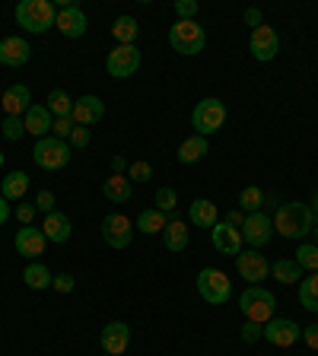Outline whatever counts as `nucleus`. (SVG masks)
I'll use <instances>...</instances> for the list:
<instances>
[{
	"label": "nucleus",
	"mask_w": 318,
	"mask_h": 356,
	"mask_svg": "<svg viewBox=\"0 0 318 356\" xmlns=\"http://www.w3.org/2000/svg\"><path fill=\"white\" fill-rule=\"evenodd\" d=\"M70 156H74V149H70V143L61 140V137H42V140L35 143V149H32V159H35V165H42V169L54 172V169H64L67 163H70Z\"/></svg>",
	"instance_id": "nucleus-6"
},
{
	"label": "nucleus",
	"mask_w": 318,
	"mask_h": 356,
	"mask_svg": "<svg viewBox=\"0 0 318 356\" xmlns=\"http://www.w3.org/2000/svg\"><path fill=\"white\" fill-rule=\"evenodd\" d=\"M226 121V105L220 99H200L191 111V127L200 134V137H207V134H216Z\"/></svg>",
	"instance_id": "nucleus-7"
},
{
	"label": "nucleus",
	"mask_w": 318,
	"mask_h": 356,
	"mask_svg": "<svg viewBox=\"0 0 318 356\" xmlns=\"http://www.w3.org/2000/svg\"><path fill=\"white\" fill-rule=\"evenodd\" d=\"M296 261L303 270H309V274H318V245L315 242H305V245H299L296 248Z\"/></svg>",
	"instance_id": "nucleus-35"
},
{
	"label": "nucleus",
	"mask_w": 318,
	"mask_h": 356,
	"mask_svg": "<svg viewBox=\"0 0 318 356\" xmlns=\"http://www.w3.org/2000/svg\"><path fill=\"white\" fill-rule=\"evenodd\" d=\"M261 334H264V341L274 343V347H293V343L303 337V327L293 318H271L261 327Z\"/></svg>",
	"instance_id": "nucleus-11"
},
{
	"label": "nucleus",
	"mask_w": 318,
	"mask_h": 356,
	"mask_svg": "<svg viewBox=\"0 0 318 356\" xmlns=\"http://www.w3.org/2000/svg\"><path fill=\"white\" fill-rule=\"evenodd\" d=\"M102 194H105V200H109V204H127V200H131V194H134L131 178H127V175H111V178H105Z\"/></svg>",
	"instance_id": "nucleus-24"
},
{
	"label": "nucleus",
	"mask_w": 318,
	"mask_h": 356,
	"mask_svg": "<svg viewBox=\"0 0 318 356\" xmlns=\"http://www.w3.org/2000/svg\"><path fill=\"white\" fill-rule=\"evenodd\" d=\"M236 270H239L242 280H248V286H258V283L271 274V264H267L264 254L252 248V252H239L236 254Z\"/></svg>",
	"instance_id": "nucleus-12"
},
{
	"label": "nucleus",
	"mask_w": 318,
	"mask_h": 356,
	"mask_svg": "<svg viewBox=\"0 0 318 356\" xmlns=\"http://www.w3.org/2000/svg\"><path fill=\"white\" fill-rule=\"evenodd\" d=\"M102 350L109 356H121L127 350V343H131V327L125 325V321H109V325L102 327Z\"/></svg>",
	"instance_id": "nucleus-16"
},
{
	"label": "nucleus",
	"mask_w": 318,
	"mask_h": 356,
	"mask_svg": "<svg viewBox=\"0 0 318 356\" xmlns=\"http://www.w3.org/2000/svg\"><path fill=\"white\" fill-rule=\"evenodd\" d=\"M7 220H10V204H7V197L0 194V226H3Z\"/></svg>",
	"instance_id": "nucleus-50"
},
{
	"label": "nucleus",
	"mask_w": 318,
	"mask_h": 356,
	"mask_svg": "<svg viewBox=\"0 0 318 356\" xmlns=\"http://www.w3.org/2000/svg\"><path fill=\"white\" fill-rule=\"evenodd\" d=\"M89 147V127H74V134H70V149H83Z\"/></svg>",
	"instance_id": "nucleus-42"
},
{
	"label": "nucleus",
	"mask_w": 318,
	"mask_h": 356,
	"mask_svg": "<svg viewBox=\"0 0 318 356\" xmlns=\"http://www.w3.org/2000/svg\"><path fill=\"white\" fill-rule=\"evenodd\" d=\"M312 213H315V220H318V191L312 194Z\"/></svg>",
	"instance_id": "nucleus-51"
},
{
	"label": "nucleus",
	"mask_w": 318,
	"mask_h": 356,
	"mask_svg": "<svg viewBox=\"0 0 318 356\" xmlns=\"http://www.w3.org/2000/svg\"><path fill=\"white\" fill-rule=\"evenodd\" d=\"M0 105H3V115H16V118H22V115L32 108V92H29V86H22V83L10 86L7 92H3V99H0Z\"/></svg>",
	"instance_id": "nucleus-20"
},
{
	"label": "nucleus",
	"mask_w": 318,
	"mask_h": 356,
	"mask_svg": "<svg viewBox=\"0 0 318 356\" xmlns=\"http://www.w3.org/2000/svg\"><path fill=\"white\" fill-rule=\"evenodd\" d=\"M303 341L309 343V350H318V325L303 327Z\"/></svg>",
	"instance_id": "nucleus-47"
},
{
	"label": "nucleus",
	"mask_w": 318,
	"mask_h": 356,
	"mask_svg": "<svg viewBox=\"0 0 318 356\" xmlns=\"http://www.w3.org/2000/svg\"><path fill=\"white\" fill-rule=\"evenodd\" d=\"M166 222H169V216H166L163 210H156V207H147V210H141V213H137V229L147 232V236L163 232Z\"/></svg>",
	"instance_id": "nucleus-27"
},
{
	"label": "nucleus",
	"mask_w": 318,
	"mask_h": 356,
	"mask_svg": "<svg viewBox=\"0 0 318 356\" xmlns=\"http://www.w3.org/2000/svg\"><path fill=\"white\" fill-rule=\"evenodd\" d=\"M169 44L178 54H200L207 48V32L200 29L194 19H178L169 29Z\"/></svg>",
	"instance_id": "nucleus-4"
},
{
	"label": "nucleus",
	"mask_w": 318,
	"mask_h": 356,
	"mask_svg": "<svg viewBox=\"0 0 318 356\" xmlns=\"http://www.w3.org/2000/svg\"><path fill=\"white\" fill-rule=\"evenodd\" d=\"M188 220L194 222V226H204V229H214L216 222H220V210H216L214 200L207 197H198L191 200V207H188Z\"/></svg>",
	"instance_id": "nucleus-22"
},
{
	"label": "nucleus",
	"mask_w": 318,
	"mask_h": 356,
	"mask_svg": "<svg viewBox=\"0 0 318 356\" xmlns=\"http://www.w3.org/2000/svg\"><path fill=\"white\" fill-rule=\"evenodd\" d=\"M102 238L109 242V248H127L134 238V222L125 213H109L102 220Z\"/></svg>",
	"instance_id": "nucleus-13"
},
{
	"label": "nucleus",
	"mask_w": 318,
	"mask_h": 356,
	"mask_svg": "<svg viewBox=\"0 0 318 356\" xmlns=\"http://www.w3.org/2000/svg\"><path fill=\"white\" fill-rule=\"evenodd\" d=\"M271 274H274V280H280V283H296V280H303V267H299L296 261L280 258L271 264Z\"/></svg>",
	"instance_id": "nucleus-31"
},
{
	"label": "nucleus",
	"mask_w": 318,
	"mask_h": 356,
	"mask_svg": "<svg viewBox=\"0 0 318 356\" xmlns=\"http://www.w3.org/2000/svg\"><path fill=\"white\" fill-rule=\"evenodd\" d=\"M248 48H252L255 60H274L277 51H280V38H277V32L271 26H258V29H252Z\"/></svg>",
	"instance_id": "nucleus-14"
},
{
	"label": "nucleus",
	"mask_w": 318,
	"mask_h": 356,
	"mask_svg": "<svg viewBox=\"0 0 318 356\" xmlns=\"http://www.w3.org/2000/svg\"><path fill=\"white\" fill-rule=\"evenodd\" d=\"M239 309H242V315L248 321H255V325H267V321L274 318V309H277V299L271 289H264L258 283V286H248L239 296Z\"/></svg>",
	"instance_id": "nucleus-3"
},
{
	"label": "nucleus",
	"mask_w": 318,
	"mask_h": 356,
	"mask_svg": "<svg viewBox=\"0 0 318 356\" xmlns=\"http://www.w3.org/2000/svg\"><path fill=\"white\" fill-rule=\"evenodd\" d=\"M299 302H303V309L318 312V274H309L299 283Z\"/></svg>",
	"instance_id": "nucleus-34"
},
{
	"label": "nucleus",
	"mask_w": 318,
	"mask_h": 356,
	"mask_svg": "<svg viewBox=\"0 0 318 356\" xmlns=\"http://www.w3.org/2000/svg\"><path fill=\"white\" fill-rule=\"evenodd\" d=\"M22 124H26V134H32V137H48V131H51L54 124V115L48 111V105H32L26 115H22Z\"/></svg>",
	"instance_id": "nucleus-21"
},
{
	"label": "nucleus",
	"mask_w": 318,
	"mask_h": 356,
	"mask_svg": "<svg viewBox=\"0 0 318 356\" xmlns=\"http://www.w3.org/2000/svg\"><path fill=\"white\" fill-rule=\"evenodd\" d=\"M105 70L118 80H127L141 70V51L137 44H118L115 51H109V60H105Z\"/></svg>",
	"instance_id": "nucleus-8"
},
{
	"label": "nucleus",
	"mask_w": 318,
	"mask_h": 356,
	"mask_svg": "<svg viewBox=\"0 0 318 356\" xmlns=\"http://www.w3.org/2000/svg\"><path fill=\"white\" fill-rule=\"evenodd\" d=\"M74 118H54V124H51V131H54V137H61V140H67L70 134H74Z\"/></svg>",
	"instance_id": "nucleus-39"
},
{
	"label": "nucleus",
	"mask_w": 318,
	"mask_h": 356,
	"mask_svg": "<svg viewBox=\"0 0 318 356\" xmlns=\"http://www.w3.org/2000/svg\"><path fill=\"white\" fill-rule=\"evenodd\" d=\"M16 220H19L22 226H32V220H35V204H19V207H16Z\"/></svg>",
	"instance_id": "nucleus-44"
},
{
	"label": "nucleus",
	"mask_w": 318,
	"mask_h": 356,
	"mask_svg": "<svg viewBox=\"0 0 318 356\" xmlns=\"http://www.w3.org/2000/svg\"><path fill=\"white\" fill-rule=\"evenodd\" d=\"M42 232H45V238H48V242L61 245V242H67V238H70V232H74V229H70V220H67L64 213H58V210H54V213L45 216Z\"/></svg>",
	"instance_id": "nucleus-23"
},
{
	"label": "nucleus",
	"mask_w": 318,
	"mask_h": 356,
	"mask_svg": "<svg viewBox=\"0 0 318 356\" xmlns=\"http://www.w3.org/2000/svg\"><path fill=\"white\" fill-rule=\"evenodd\" d=\"M163 238H166V248H169V252H185V245H188L185 222L169 220L166 222V229H163Z\"/></svg>",
	"instance_id": "nucleus-29"
},
{
	"label": "nucleus",
	"mask_w": 318,
	"mask_h": 356,
	"mask_svg": "<svg viewBox=\"0 0 318 356\" xmlns=\"http://www.w3.org/2000/svg\"><path fill=\"white\" fill-rule=\"evenodd\" d=\"M54 204H58V200H54V194H51V191H38V197H35V210H42V213L48 216V213H54Z\"/></svg>",
	"instance_id": "nucleus-40"
},
{
	"label": "nucleus",
	"mask_w": 318,
	"mask_h": 356,
	"mask_svg": "<svg viewBox=\"0 0 318 356\" xmlns=\"http://www.w3.org/2000/svg\"><path fill=\"white\" fill-rule=\"evenodd\" d=\"M0 169H3V153H0Z\"/></svg>",
	"instance_id": "nucleus-53"
},
{
	"label": "nucleus",
	"mask_w": 318,
	"mask_h": 356,
	"mask_svg": "<svg viewBox=\"0 0 318 356\" xmlns=\"http://www.w3.org/2000/svg\"><path fill=\"white\" fill-rule=\"evenodd\" d=\"M264 207V191L258 185H248L242 194H239V210L242 213H258Z\"/></svg>",
	"instance_id": "nucleus-33"
},
{
	"label": "nucleus",
	"mask_w": 318,
	"mask_h": 356,
	"mask_svg": "<svg viewBox=\"0 0 318 356\" xmlns=\"http://www.w3.org/2000/svg\"><path fill=\"white\" fill-rule=\"evenodd\" d=\"M26 191H29V175H26V172H10V175L0 181V194L7 200L26 197Z\"/></svg>",
	"instance_id": "nucleus-26"
},
{
	"label": "nucleus",
	"mask_w": 318,
	"mask_h": 356,
	"mask_svg": "<svg viewBox=\"0 0 318 356\" xmlns=\"http://www.w3.org/2000/svg\"><path fill=\"white\" fill-rule=\"evenodd\" d=\"M48 111H51L54 118H70V111H74V99L67 96L64 89H54V92H48Z\"/></svg>",
	"instance_id": "nucleus-32"
},
{
	"label": "nucleus",
	"mask_w": 318,
	"mask_h": 356,
	"mask_svg": "<svg viewBox=\"0 0 318 356\" xmlns=\"http://www.w3.org/2000/svg\"><path fill=\"white\" fill-rule=\"evenodd\" d=\"M22 134H26V124H22V118H16V115H7V118H3V137L13 143V140H19Z\"/></svg>",
	"instance_id": "nucleus-36"
},
{
	"label": "nucleus",
	"mask_w": 318,
	"mask_h": 356,
	"mask_svg": "<svg viewBox=\"0 0 318 356\" xmlns=\"http://www.w3.org/2000/svg\"><path fill=\"white\" fill-rule=\"evenodd\" d=\"M137 32H141V26H137L134 16H118L115 26H111V38H115L118 44H134L137 42Z\"/></svg>",
	"instance_id": "nucleus-28"
},
{
	"label": "nucleus",
	"mask_w": 318,
	"mask_h": 356,
	"mask_svg": "<svg viewBox=\"0 0 318 356\" xmlns=\"http://www.w3.org/2000/svg\"><path fill=\"white\" fill-rule=\"evenodd\" d=\"M261 327H264V325H255V321H248V325L242 327V341L245 343H255L258 337H264V334H261Z\"/></svg>",
	"instance_id": "nucleus-45"
},
{
	"label": "nucleus",
	"mask_w": 318,
	"mask_h": 356,
	"mask_svg": "<svg viewBox=\"0 0 318 356\" xmlns=\"http://www.w3.org/2000/svg\"><path fill=\"white\" fill-rule=\"evenodd\" d=\"M127 165H131V163H127L125 156H111V175H125Z\"/></svg>",
	"instance_id": "nucleus-49"
},
{
	"label": "nucleus",
	"mask_w": 318,
	"mask_h": 356,
	"mask_svg": "<svg viewBox=\"0 0 318 356\" xmlns=\"http://www.w3.org/2000/svg\"><path fill=\"white\" fill-rule=\"evenodd\" d=\"M245 216H248V213H242V210L232 207L230 213H226V220H223V222H230L232 229H242V226H245Z\"/></svg>",
	"instance_id": "nucleus-46"
},
{
	"label": "nucleus",
	"mask_w": 318,
	"mask_h": 356,
	"mask_svg": "<svg viewBox=\"0 0 318 356\" xmlns=\"http://www.w3.org/2000/svg\"><path fill=\"white\" fill-rule=\"evenodd\" d=\"M54 19H58V10H54L51 0H19L16 3V22L32 35L48 32L54 26Z\"/></svg>",
	"instance_id": "nucleus-2"
},
{
	"label": "nucleus",
	"mask_w": 318,
	"mask_h": 356,
	"mask_svg": "<svg viewBox=\"0 0 318 356\" xmlns=\"http://www.w3.org/2000/svg\"><path fill=\"white\" fill-rule=\"evenodd\" d=\"M70 118H74V124L80 127H89L96 124V121L105 118V102L99 96H83L74 102V111H70Z\"/></svg>",
	"instance_id": "nucleus-17"
},
{
	"label": "nucleus",
	"mask_w": 318,
	"mask_h": 356,
	"mask_svg": "<svg viewBox=\"0 0 318 356\" xmlns=\"http://www.w3.org/2000/svg\"><path fill=\"white\" fill-rule=\"evenodd\" d=\"M175 204H178V197H175V191H172V188H159V191H156V210L172 213V210H175Z\"/></svg>",
	"instance_id": "nucleus-37"
},
{
	"label": "nucleus",
	"mask_w": 318,
	"mask_h": 356,
	"mask_svg": "<svg viewBox=\"0 0 318 356\" xmlns=\"http://www.w3.org/2000/svg\"><path fill=\"white\" fill-rule=\"evenodd\" d=\"M74 286H77V280H74L70 274H58V277L51 280V289H54V293H74Z\"/></svg>",
	"instance_id": "nucleus-41"
},
{
	"label": "nucleus",
	"mask_w": 318,
	"mask_h": 356,
	"mask_svg": "<svg viewBox=\"0 0 318 356\" xmlns=\"http://www.w3.org/2000/svg\"><path fill=\"white\" fill-rule=\"evenodd\" d=\"M210 242H214V248L220 254H232L236 258L242 252V232L232 229L230 222H216L214 229H210Z\"/></svg>",
	"instance_id": "nucleus-18"
},
{
	"label": "nucleus",
	"mask_w": 318,
	"mask_h": 356,
	"mask_svg": "<svg viewBox=\"0 0 318 356\" xmlns=\"http://www.w3.org/2000/svg\"><path fill=\"white\" fill-rule=\"evenodd\" d=\"M127 178H134V181H150V178H153V165L150 163H131L127 165Z\"/></svg>",
	"instance_id": "nucleus-38"
},
{
	"label": "nucleus",
	"mask_w": 318,
	"mask_h": 356,
	"mask_svg": "<svg viewBox=\"0 0 318 356\" xmlns=\"http://www.w3.org/2000/svg\"><path fill=\"white\" fill-rule=\"evenodd\" d=\"M32 58V44L19 35H7L0 42V64L3 67H22Z\"/></svg>",
	"instance_id": "nucleus-15"
},
{
	"label": "nucleus",
	"mask_w": 318,
	"mask_h": 356,
	"mask_svg": "<svg viewBox=\"0 0 318 356\" xmlns=\"http://www.w3.org/2000/svg\"><path fill=\"white\" fill-rule=\"evenodd\" d=\"M198 293H200V299L210 302V305H226L232 299V283L223 270H216V267H204V270L198 274Z\"/></svg>",
	"instance_id": "nucleus-5"
},
{
	"label": "nucleus",
	"mask_w": 318,
	"mask_h": 356,
	"mask_svg": "<svg viewBox=\"0 0 318 356\" xmlns=\"http://www.w3.org/2000/svg\"><path fill=\"white\" fill-rule=\"evenodd\" d=\"M245 22H248V26H255V29H258V26H264V19H261V10L258 7H248V10H245Z\"/></svg>",
	"instance_id": "nucleus-48"
},
{
	"label": "nucleus",
	"mask_w": 318,
	"mask_h": 356,
	"mask_svg": "<svg viewBox=\"0 0 318 356\" xmlns=\"http://www.w3.org/2000/svg\"><path fill=\"white\" fill-rule=\"evenodd\" d=\"M105 356H109V353H105Z\"/></svg>",
	"instance_id": "nucleus-54"
},
{
	"label": "nucleus",
	"mask_w": 318,
	"mask_h": 356,
	"mask_svg": "<svg viewBox=\"0 0 318 356\" xmlns=\"http://www.w3.org/2000/svg\"><path fill=\"white\" fill-rule=\"evenodd\" d=\"M175 13H178V19H194V13H198V0H178Z\"/></svg>",
	"instance_id": "nucleus-43"
},
{
	"label": "nucleus",
	"mask_w": 318,
	"mask_h": 356,
	"mask_svg": "<svg viewBox=\"0 0 318 356\" xmlns=\"http://www.w3.org/2000/svg\"><path fill=\"white\" fill-rule=\"evenodd\" d=\"M312 226H315V213L303 200L280 204L274 213V232H280L283 238H305L312 232Z\"/></svg>",
	"instance_id": "nucleus-1"
},
{
	"label": "nucleus",
	"mask_w": 318,
	"mask_h": 356,
	"mask_svg": "<svg viewBox=\"0 0 318 356\" xmlns=\"http://www.w3.org/2000/svg\"><path fill=\"white\" fill-rule=\"evenodd\" d=\"M204 153H207V137L194 134V137H188V140L178 147V163L191 165V163H198V159H204Z\"/></svg>",
	"instance_id": "nucleus-25"
},
{
	"label": "nucleus",
	"mask_w": 318,
	"mask_h": 356,
	"mask_svg": "<svg viewBox=\"0 0 318 356\" xmlns=\"http://www.w3.org/2000/svg\"><path fill=\"white\" fill-rule=\"evenodd\" d=\"M312 236H315V238H312V242L318 245V220H315V226H312Z\"/></svg>",
	"instance_id": "nucleus-52"
},
{
	"label": "nucleus",
	"mask_w": 318,
	"mask_h": 356,
	"mask_svg": "<svg viewBox=\"0 0 318 356\" xmlns=\"http://www.w3.org/2000/svg\"><path fill=\"white\" fill-rule=\"evenodd\" d=\"M54 26H58V32L64 38H80L83 32H86V13H83L80 7H77L74 0H61V10H58V19H54Z\"/></svg>",
	"instance_id": "nucleus-10"
},
{
	"label": "nucleus",
	"mask_w": 318,
	"mask_h": 356,
	"mask_svg": "<svg viewBox=\"0 0 318 356\" xmlns=\"http://www.w3.org/2000/svg\"><path fill=\"white\" fill-rule=\"evenodd\" d=\"M22 280H26V286L29 289H48L54 277H51V270H48L45 264H35V261H32V264L22 270Z\"/></svg>",
	"instance_id": "nucleus-30"
},
{
	"label": "nucleus",
	"mask_w": 318,
	"mask_h": 356,
	"mask_svg": "<svg viewBox=\"0 0 318 356\" xmlns=\"http://www.w3.org/2000/svg\"><path fill=\"white\" fill-rule=\"evenodd\" d=\"M271 238H274V220H271L264 210H258V213H248V216H245L242 242H248L255 252H258V248H264Z\"/></svg>",
	"instance_id": "nucleus-9"
},
{
	"label": "nucleus",
	"mask_w": 318,
	"mask_h": 356,
	"mask_svg": "<svg viewBox=\"0 0 318 356\" xmlns=\"http://www.w3.org/2000/svg\"><path fill=\"white\" fill-rule=\"evenodd\" d=\"M45 232L42 229H35V226H22L19 232H16V238H13V245H16V252L22 254V258H38V254H45Z\"/></svg>",
	"instance_id": "nucleus-19"
}]
</instances>
